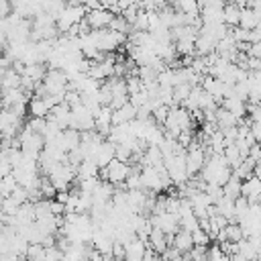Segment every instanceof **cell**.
Here are the masks:
<instances>
[{
	"label": "cell",
	"instance_id": "cell-26",
	"mask_svg": "<svg viewBox=\"0 0 261 261\" xmlns=\"http://www.w3.org/2000/svg\"><path fill=\"white\" fill-rule=\"evenodd\" d=\"M239 124V118L234 116V114H230L226 108H216V126L220 128V130H224V128H232V126H237Z\"/></svg>",
	"mask_w": 261,
	"mask_h": 261
},
{
	"label": "cell",
	"instance_id": "cell-16",
	"mask_svg": "<svg viewBox=\"0 0 261 261\" xmlns=\"http://www.w3.org/2000/svg\"><path fill=\"white\" fill-rule=\"evenodd\" d=\"M145 251H147V241L135 237L124 245V261H141Z\"/></svg>",
	"mask_w": 261,
	"mask_h": 261
},
{
	"label": "cell",
	"instance_id": "cell-43",
	"mask_svg": "<svg viewBox=\"0 0 261 261\" xmlns=\"http://www.w3.org/2000/svg\"><path fill=\"white\" fill-rule=\"evenodd\" d=\"M12 14V4L10 0H0V18H6Z\"/></svg>",
	"mask_w": 261,
	"mask_h": 261
},
{
	"label": "cell",
	"instance_id": "cell-10",
	"mask_svg": "<svg viewBox=\"0 0 261 261\" xmlns=\"http://www.w3.org/2000/svg\"><path fill=\"white\" fill-rule=\"evenodd\" d=\"M71 128H75L80 133H86V130H94L96 128L94 112L90 108H86L82 102L71 108Z\"/></svg>",
	"mask_w": 261,
	"mask_h": 261
},
{
	"label": "cell",
	"instance_id": "cell-15",
	"mask_svg": "<svg viewBox=\"0 0 261 261\" xmlns=\"http://www.w3.org/2000/svg\"><path fill=\"white\" fill-rule=\"evenodd\" d=\"M222 108H226L230 114H234L237 118H239V122L247 116V100H243V98H239V96H226V98H222Z\"/></svg>",
	"mask_w": 261,
	"mask_h": 261
},
{
	"label": "cell",
	"instance_id": "cell-45",
	"mask_svg": "<svg viewBox=\"0 0 261 261\" xmlns=\"http://www.w3.org/2000/svg\"><path fill=\"white\" fill-rule=\"evenodd\" d=\"M112 257L114 259H124V245L114 241V247H112Z\"/></svg>",
	"mask_w": 261,
	"mask_h": 261
},
{
	"label": "cell",
	"instance_id": "cell-25",
	"mask_svg": "<svg viewBox=\"0 0 261 261\" xmlns=\"http://www.w3.org/2000/svg\"><path fill=\"white\" fill-rule=\"evenodd\" d=\"M171 245L179 251V253H188L192 247H194V239H192V232H188V230H184V228H179L175 234H173V241H171Z\"/></svg>",
	"mask_w": 261,
	"mask_h": 261
},
{
	"label": "cell",
	"instance_id": "cell-9",
	"mask_svg": "<svg viewBox=\"0 0 261 261\" xmlns=\"http://www.w3.org/2000/svg\"><path fill=\"white\" fill-rule=\"evenodd\" d=\"M130 171H133V167L128 165V163H124V161H120V159H112L104 169H102V177L106 179V181H110L112 186H124V181H126V177L130 175Z\"/></svg>",
	"mask_w": 261,
	"mask_h": 261
},
{
	"label": "cell",
	"instance_id": "cell-18",
	"mask_svg": "<svg viewBox=\"0 0 261 261\" xmlns=\"http://www.w3.org/2000/svg\"><path fill=\"white\" fill-rule=\"evenodd\" d=\"M94 118H96V128L94 130H98L102 137H108V133L112 128V108L110 106H102L94 114Z\"/></svg>",
	"mask_w": 261,
	"mask_h": 261
},
{
	"label": "cell",
	"instance_id": "cell-34",
	"mask_svg": "<svg viewBox=\"0 0 261 261\" xmlns=\"http://www.w3.org/2000/svg\"><path fill=\"white\" fill-rule=\"evenodd\" d=\"M16 188H18V181H16V177H14L12 173H8V175H4V177L0 179V196H2V198L10 196Z\"/></svg>",
	"mask_w": 261,
	"mask_h": 261
},
{
	"label": "cell",
	"instance_id": "cell-13",
	"mask_svg": "<svg viewBox=\"0 0 261 261\" xmlns=\"http://www.w3.org/2000/svg\"><path fill=\"white\" fill-rule=\"evenodd\" d=\"M116 157V145L112 143V141H102L100 145H98V149H96V153H94V161H96V165L100 167V169H104L112 159Z\"/></svg>",
	"mask_w": 261,
	"mask_h": 261
},
{
	"label": "cell",
	"instance_id": "cell-31",
	"mask_svg": "<svg viewBox=\"0 0 261 261\" xmlns=\"http://www.w3.org/2000/svg\"><path fill=\"white\" fill-rule=\"evenodd\" d=\"M237 255L241 259H245V261H257L259 251L249 243V239H243V241H239V253Z\"/></svg>",
	"mask_w": 261,
	"mask_h": 261
},
{
	"label": "cell",
	"instance_id": "cell-46",
	"mask_svg": "<svg viewBox=\"0 0 261 261\" xmlns=\"http://www.w3.org/2000/svg\"><path fill=\"white\" fill-rule=\"evenodd\" d=\"M12 67V61L6 57V55H0V77H2V73L6 71V69H10Z\"/></svg>",
	"mask_w": 261,
	"mask_h": 261
},
{
	"label": "cell",
	"instance_id": "cell-21",
	"mask_svg": "<svg viewBox=\"0 0 261 261\" xmlns=\"http://www.w3.org/2000/svg\"><path fill=\"white\" fill-rule=\"evenodd\" d=\"M137 118V106L126 102L124 106L112 110V124H122V122H130Z\"/></svg>",
	"mask_w": 261,
	"mask_h": 261
},
{
	"label": "cell",
	"instance_id": "cell-11",
	"mask_svg": "<svg viewBox=\"0 0 261 261\" xmlns=\"http://www.w3.org/2000/svg\"><path fill=\"white\" fill-rule=\"evenodd\" d=\"M151 222L155 228H161L167 237H173L181 226H179V216L173 212H159V214H151Z\"/></svg>",
	"mask_w": 261,
	"mask_h": 261
},
{
	"label": "cell",
	"instance_id": "cell-5",
	"mask_svg": "<svg viewBox=\"0 0 261 261\" xmlns=\"http://www.w3.org/2000/svg\"><path fill=\"white\" fill-rule=\"evenodd\" d=\"M92 35L96 39V45H98L100 53H112L114 49H118L126 41L124 33H118V31H112V29H98V31H92Z\"/></svg>",
	"mask_w": 261,
	"mask_h": 261
},
{
	"label": "cell",
	"instance_id": "cell-35",
	"mask_svg": "<svg viewBox=\"0 0 261 261\" xmlns=\"http://www.w3.org/2000/svg\"><path fill=\"white\" fill-rule=\"evenodd\" d=\"M224 232H226V241H232V243H239L245 239V232H243L239 222H228L224 226Z\"/></svg>",
	"mask_w": 261,
	"mask_h": 261
},
{
	"label": "cell",
	"instance_id": "cell-8",
	"mask_svg": "<svg viewBox=\"0 0 261 261\" xmlns=\"http://www.w3.org/2000/svg\"><path fill=\"white\" fill-rule=\"evenodd\" d=\"M206 159H208V153H206L204 145H202L198 139H196L190 147H186V167H188L190 177H194L196 173H200V171H202V167H204Z\"/></svg>",
	"mask_w": 261,
	"mask_h": 261
},
{
	"label": "cell",
	"instance_id": "cell-17",
	"mask_svg": "<svg viewBox=\"0 0 261 261\" xmlns=\"http://www.w3.org/2000/svg\"><path fill=\"white\" fill-rule=\"evenodd\" d=\"M47 118L55 120V122L65 130V128H69V126H71V108H69L65 102H61V104L53 106V110L49 112V116H47Z\"/></svg>",
	"mask_w": 261,
	"mask_h": 261
},
{
	"label": "cell",
	"instance_id": "cell-37",
	"mask_svg": "<svg viewBox=\"0 0 261 261\" xmlns=\"http://www.w3.org/2000/svg\"><path fill=\"white\" fill-rule=\"evenodd\" d=\"M39 192H41V196H43L45 200H53V198H55V194H57V188L53 186V181H51L47 175H43V177H41Z\"/></svg>",
	"mask_w": 261,
	"mask_h": 261
},
{
	"label": "cell",
	"instance_id": "cell-41",
	"mask_svg": "<svg viewBox=\"0 0 261 261\" xmlns=\"http://www.w3.org/2000/svg\"><path fill=\"white\" fill-rule=\"evenodd\" d=\"M45 259H47V261H61V259H63V251H61L57 245L45 247Z\"/></svg>",
	"mask_w": 261,
	"mask_h": 261
},
{
	"label": "cell",
	"instance_id": "cell-44",
	"mask_svg": "<svg viewBox=\"0 0 261 261\" xmlns=\"http://www.w3.org/2000/svg\"><path fill=\"white\" fill-rule=\"evenodd\" d=\"M247 55L261 59V41H257V43H251V45H249V49H247Z\"/></svg>",
	"mask_w": 261,
	"mask_h": 261
},
{
	"label": "cell",
	"instance_id": "cell-28",
	"mask_svg": "<svg viewBox=\"0 0 261 261\" xmlns=\"http://www.w3.org/2000/svg\"><path fill=\"white\" fill-rule=\"evenodd\" d=\"M20 80H22V75H20L14 67H10V69H6V71L2 73V77H0V88H2V90L20 88Z\"/></svg>",
	"mask_w": 261,
	"mask_h": 261
},
{
	"label": "cell",
	"instance_id": "cell-42",
	"mask_svg": "<svg viewBox=\"0 0 261 261\" xmlns=\"http://www.w3.org/2000/svg\"><path fill=\"white\" fill-rule=\"evenodd\" d=\"M192 239H194V245H204V247H206V245L210 243L208 232H206L204 228H200V226H198V228L192 232Z\"/></svg>",
	"mask_w": 261,
	"mask_h": 261
},
{
	"label": "cell",
	"instance_id": "cell-33",
	"mask_svg": "<svg viewBox=\"0 0 261 261\" xmlns=\"http://www.w3.org/2000/svg\"><path fill=\"white\" fill-rule=\"evenodd\" d=\"M241 184H243V181H241L239 177H234V175H232V177H230V179H228V181L222 186V192H224V196H228V198L237 200V198L241 196Z\"/></svg>",
	"mask_w": 261,
	"mask_h": 261
},
{
	"label": "cell",
	"instance_id": "cell-2",
	"mask_svg": "<svg viewBox=\"0 0 261 261\" xmlns=\"http://www.w3.org/2000/svg\"><path fill=\"white\" fill-rule=\"evenodd\" d=\"M18 141H20V151L27 157L39 161V157H41V153L45 149V143H47L45 137L39 135V133H35V130H31L29 126H22L20 133H18Z\"/></svg>",
	"mask_w": 261,
	"mask_h": 261
},
{
	"label": "cell",
	"instance_id": "cell-6",
	"mask_svg": "<svg viewBox=\"0 0 261 261\" xmlns=\"http://www.w3.org/2000/svg\"><path fill=\"white\" fill-rule=\"evenodd\" d=\"M47 177L53 181V186L57 188V192H61V190H67V188L71 186V181L77 177V167L71 165L69 161H63V163H57V165L49 171Z\"/></svg>",
	"mask_w": 261,
	"mask_h": 261
},
{
	"label": "cell",
	"instance_id": "cell-30",
	"mask_svg": "<svg viewBox=\"0 0 261 261\" xmlns=\"http://www.w3.org/2000/svg\"><path fill=\"white\" fill-rule=\"evenodd\" d=\"M98 171H100V167L96 165L94 159H84V161L77 165V179H84V177H98Z\"/></svg>",
	"mask_w": 261,
	"mask_h": 261
},
{
	"label": "cell",
	"instance_id": "cell-23",
	"mask_svg": "<svg viewBox=\"0 0 261 261\" xmlns=\"http://www.w3.org/2000/svg\"><path fill=\"white\" fill-rule=\"evenodd\" d=\"M173 6H175L177 12L186 14L188 18H196V16H200V10H202L200 0H175Z\"/></svg>",
	"mask_w": 261,
	"mask_h": 261
},
{
	"label": "cell",
	"instance_id": "cell-36",
	"mask_svg": "<svg viewBox=\"0 0 261 261\" xmlns=\"http://www.w3.org/2000/svg\"><path fill=\"white\" fill-rule=\"evenodd\" d=\"M192 88L194 86H190V84H177V86H173V102L175 104H184L188 100Z\"/></svg>",
	"mask_w": 261,
	"mask_h": 261
},
{
	"label": "cell",
	"instance_id": "cell-39",
	"mask_svg": "<svg viewBox=\"0 0 261 261\" xmlns=\"http://www.w3.org/2000/svg\"><path fill=\"white\" fill-rule=\"evenodd\" d=\"M43 257H45V245L43 243H29L27 261H35V259H43Z\"/></svg>",
	"mask_w": 261,
	"mask_h": 261
},
{
	"label": "cell",
	"instance_id": "cell-22",
	"mask_svg": "<svg viewBox=\"0 0 261 261\" xmlns=\"http://www.w3.org/2000/svg\"><path fill=\"white\" fill-rule=\"evenodd\" d=\"M241 10H243V6L234 4V2H226L224 8H222V22L226 27H239V22H241Z\"/></svg>",
	"mask_w": 261,
	"mask_h": 261
},
{
	"label": "cell",
	"instance_id": "cell-40",
	"mask_svg": "<svg viewBox=\"0 0 261 261\" xmlns=\"http://www.w3.org/2000/svg\"><path fill=\"white\" fill-rule=\"evenodd\" d=\"M27 126H29L31 130H35V133L43 135V133H45V126H47V118H37V116H31V120L27 122Z\"/></svg>",
	"mask_w": 261,
	"mask_h": 261
},
{
	"label": "cell",
	"instance_id": "cell-14",
	"mask_svg": "<svg viewBox=\"0 0 261 261\" xmlns=\"http://www.w3.org/2000/svg\"><path fill=\"white\" fill-rule=\"evenodd\" d=\"M241 196H245L249 202H257L261 198V177H257L253 173L247 179H243V184H241Z\"/></svg>",
	"mask_w": 261,
	"mask_h": 261
},
{
	"label": "cell",
	"instance_id": "cell-29",
	"mask_svg": "<svg viewBox=\"0 0 261 261\" xmlns=\"http://www.w3.org/2000/svg\"><path fill=\"white\" fill-rule=\"evenodd\" d=\"M214 206H216V212H218V214H222L224 218H228V220L234 222V200H232V198L222 196L220 200H216Z\"/></svg>",
	"mask_w": 261,
	"mask_h": 261
},
{
	"label": "cell",
	"instance_id": "cell-1",
	"mask_svg": "<svg viewBox=\"0 0 261 261\" xmlns=\"http://www.w3.org/2000/svg\"><path fill=\"white\" fill-rule=\"evenodd\" d=\"M171 179L167 175L165 165H145L141 167V188L153 194L165 192L169 188Z\"/></svg>",
	"mask_w": 261,
	"mask_h": 261
},
{
	"label": "cell",
	"instance_id": "cell-19",
	"mask_svg": "<svg viewBox=\"0 0 261 261\" xmlns=\"http://www.w3.org/2000/svg\"><path fill=\"white\" fill-rule=\"evenodd\" d=\"M216 45H218V41L214 37L198 31V37H196V55L206 57L210 53H216Z\"/></svg>",
	"mask_w": 261,
	"mask_h": 261
},
{
	"label": "cell",
	"instance_id": "cell-49",
	"mask_svg": "<svg viewBox=\"0 0 261 261\" xmlns=\"http://www.w3.org/2000/svg\"><path fill=\"white\" fill-rule=\"evenodd\" d=\"M0 94H2V88H0Z\"/></svg>",
	"mask_w": 261,
	"mask_h": 261
},
{
	"label": "cell",
	"instance_id": "cell-48",
	"mask_svg": "<svg viewBox=\"0 0 261 261\" xmlns=\"http://www.w3.org/2000/svg\"><path fill=\"white\" fill-rule=\"evenodd\" d=\"M2 110H4V106H2V102H0V114H2Z\"/></svg>",
	"mask_w": 261,
	"mask_h": 261
},
{
	"label": "cell",
	"instance_id": "cell-38",
	"mask_svg": "<svg viewBox=\"0 0 261 261\" xmlns=\"http://www.w3.org/2000/svg\"><path fill=\"white\" fill-rule=\"evenodd\" d=\"M133 31H149V10H139L137 18L130 24Z\"/></svg>",
	"mask_w": 261,
	"mask_h": 261
},
{
	"label": "cell",
	"instance_id": "cell-47",
	"mask_svg": "<svg viewBox=\"0 0 261 261\" xmlns=\"http://www.w3.org/2000/svg\"><path fill=\"white\" fill-rule=\"evenodd\" d=\"M6 45H8V39H6V35H4V33H0V55L4 53Z\"/></svg>",
	"mask_w": 261,
	"mask_h": 261
},
{
	"label": "cell",
	"instance_id": "cell-4",
	"mask_svg": "<svg viewBox=\"0 0 261 261\" xmlns=\"http://www.w3.org/2000/svg\"><path fill=\"white\" fill-rule=\"evenodd\" d=\"M86 8L84 6H69L65 4V8L55 16V24L59 29V33H69L73 27H77L84 18H86Z\"/></svg>",
	"mask_w": 261,
	"mask_h": 261
},
{
	"label": "cell",
	"instance_id": "cell-32",
	"mask_svg": "<svg viewBox=\"0 0 261 261\" xmlns=\"http://www.w3.org/2000/svg\"><path fill=\"white\" fill-rule=\"evenodd\" d=\"M222 155H224L226 163H228V165H230L232 169H234V167H237V165H239V163L243 161V155H241V151H239V147H237L234 143H228Z\"/></svg>",
	"mask_w": 261,
	"mask_h": 261
},
{
	"label": "cell",
	"instance_id": "cell-12",
	"mask_svg": "<svg viewBox=\"0 0 261 261\" xmlns=\"http://www.w3.org/2000/svg\"><path fill=\"white\" fill-rule=\"evenodd\" d=\"M112 18H114V14H112V10H108V8H96V10H90V12H86V20H88V24H90V29L92 31H98V29H108L110 27V22H112Z\"/></svg>",
	"mask_w": 261,
	"mask_h": 261
},
{
	"label": "cell",
	"instance_id": "cell-24",
	"mask_svg": "<svg viewBox=\"0 0 261 261\" xmlns=\"http://www.w3.org/2000/svg\"><path fill=\"white\" fill-rule=\"evenodd\" d=\"M261 24V18H259V14L251 8V6H243V10H241V22H239V27H243V29H247V31H253V29H257Z\"/></svg>",
	"mask_w": 261,
	"mask_h": 261
},
{
	"label": "cell",
	"instance_id": "cell-20",
	"mask_svg": "<svg viewBox=\"0 0 261 261\" xmlns=\"http://www.w3.org/2000/svg\"><path fill=\"white\" fill-rule=\"evenodd\" d=\"M167 243H169L167 234H165L161 228H155V226H153V230H151V234H149V239H147V245H149L155 253L163 255V253H165V249L169 247Z\"/></svg>",
	"mask_w": 261,
	"mask_h": 261
},
{
	"label": "cell",
	"instance_id": "cell-3",
	"mask_svg": "<svg viewBox=\"0 0 261 261\" xmlns=\"http://www.w3.org/2000/svg\"><path fill=\"white\" fill-rule=\"evenodd\" d=\"M163 165L167 169V175H169L171 184L184 186L190 179V173H188V167H186V151H179V153H175L171 157H165Z\"/></svg>",
	"mask_w": 261,
	"mask_h": 261
},
{
	"label": "cell",
	"instance_id": "cell-27",
	"mask_svg": "<svg viewBox=\"0 0 261 261\" xmlns=\"http://www.w3.org/2000/svg\"><path fill=\"white\" fill-rule=\"evenodd\" d=\"M45 73H47L45 63H27V65H24V69H22V75H24V77H29V80H33L35 84L43 82Z\"/></svg>",
	"mask_w": 261,
	"mask_h": 261
},
{
	"label": "cell",
	"instance_id": "cell-7",
	"mask_svg": "<svg viewBox=\"0 0 261 261\" xmlns=\"http://www.w3.org/2000/svg\"><path fill=\"white\" fill-rule=\"evenodd\" d=\"M43 84L47 88V94L49 96H65V92L69 90V77L63 69H55V67H49L45 77H43Z\"/></svg>",
	"mask_w": 261,
	"mask_h": 261
}]
</instances>
